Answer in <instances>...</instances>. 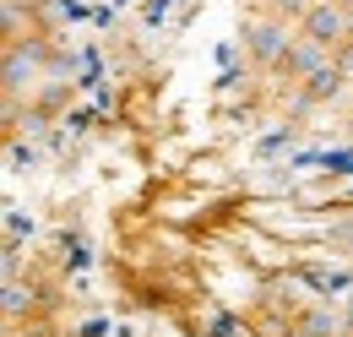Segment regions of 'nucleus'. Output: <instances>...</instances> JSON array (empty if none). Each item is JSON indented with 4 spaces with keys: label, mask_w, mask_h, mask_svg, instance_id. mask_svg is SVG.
<instances>
[{
    "label": "nucleus",
    "mask_w": 353,
    "mask_h": 337,
    "mask_svg": "<svg viewBox=\"0 0 353 337\" xmlns=\"http://www.w3.org/2000/svg\"><path fill=\"white\" fill-rule=\"evenodd\" d=\"M44 71H54V60H49V44H44V39L6 44V98H22V87H33Z\"/></svg>",
    "instance_id": "obj_1"
},
{
    "label": "nucleus",
    "mask_w": 353,
    "mask_h": 337,
    "mask_svg": "<svg viewBox=\"0 0 353 337\" xmlns=\"http://www.w3.org/2000/svg\"><path fill=\"white\" fill-rule=\"evenodd\" d=\"M348 17H353V11H343L337 0H315V6L305 11V22H299V33L315 39V44H326V49L337 55V49L348 44Z\"/></svg>",
    "instance_id": "obj_2"
},
{
    "label": "nucleus",
    "mask_w": 353,
    "mask_h": 337,
    "mask_svg": "<svg viewBox=\"0 0 353 337\" xmlns=\"http://www.w3.org/2000/svg\"><path fill=\"white\" fill-rule=\"evenodd\" d=\"M294 39H299V33H288L283 17H266V22H250V28H245V49H250L261 66H283L288 49H294Z\"/></svg>",
    "instance_id": "obj_3"
},
{
    "label": "nucleus",
    "mask_w": 353,
    "mask_h": 337,
    "mask_svg": "<svg viewBox=\"0 0 353 337\" xmlns=\"http://www.w3.org/2000/svg\"><path fill=\"white\" fill-rule=\"evenodd\" d=\"M332 60H337V55H332L326 44H315V39H305V33H299L283 66H288V77H305V82H310V77H315V71H326Z\"/></svg>",
    "instance_id": "obj_4"
},
{
    "label": "nucleus",
    "mask_w": 353,
    "mask_h": 337,
    "mask_svg": "<svg viewBox=\"0 0 353 337\" xmlns=\"http://www.w3.org/2000/svg\"><path fill=\"white\" fill-rule=\"evenodd\" d=\"M0 28H6V44H22V39H33V33H44L39 28V11L28 0H6L0 6Z\"/></svg>",
    "instance_id": "obj_5"
},
{
    "label": "nucleus",
    "mask_w": 353,
    "mask_h": 337,
    "mask_svg": "<svg viewBox=\"0 0 353 337\" xmlns=\"http://www.w3.org/2000/svg\"><path fill=\"white\" fill-rule=\"evenodd\" d=\"M337 93H343V66L332 60L326 71H315V77L305 82V104H321V98H337Z\"/></svg>",
    "instance_id": "obj_6"
},
{
    "label": "nucleus",
    "mask_w": 353,
    "mask_h": 337,
    "mask_svg": "<svg viewBox=\"0 0 353 337\" xmlns=\"http://www.w3.org/2000/svg\"><path fill=\"white\" fill-rule=\"evenodd\" d=\"M294 332H299V337H343V321H337V310H332V305H321V310H310Z\"/></svg>",
    "instance_id": "obj_7"
},
{
    "label": "nucleus",
    "mask_w": 353,
    "mask_h": 337,
    "mask_svg": "<svg viewBox=\"0 0 353 337\" xmlns=\"http://www.w3.org/2000/svg\"><path fill=\"white\" fill-rule=\"evenodd\" d=\"M315 0H272V17H283V22H305V11Z\"/></svg>",
    "instance_id": "obj_8"
},
{
    "label": "nucleus",
    "mask_w": 353,
    "mask_h": 337,
    "mask_svg": "<svg viewBox=\"0 0 353 337\" xmlns=\"http://www.w3.org/2000/svg\"><path fill=\"white\" fill-rule=\"evenodd\" d=\"M28 289H22V283H6V321H17V316H22V305H28Z\"/></svg>",
    "instance_id": "obj_9"
},
{
    "label": "nucleus",
    "mask_w": 353,
    "mask_h": 337,
    "mask_svg": "<svg viewBox=\"0 0 353 337\" xmlns=\"http://www.w3.org/2000/svg\"><path fill=\"white\" fill-rule=\"evenodd\" d=\"M11 158H17V168H33V158H39V153H33V147H11Z\"/></svg>",
    "instance_id": "obj_10"
},
{
    "label": "nucleus",
    "mask_w": 353,
    "mask_h": 337,
    "mask_svg": "<svg viewBox=\"0 0 353 337\" xmlns=\"http://www.w3.org/2000/svg\"><path fill=\"white\" fill-rule=\"evenodd\" d=\"M337 6H343V11H353V0H337Z\"/></svg>",
    "instance_id": "obj_11"
},
{
    "label": "nucleus",
    "mask_w": 353,
    "mask_h": 337,
    "mask_svg": "<svg viewBox=\"0 0 353 337\" xmlns=\"http://www.w3.org/2000/svg\"><path fill=\"white\" fill-rule=\"evenodd\" d=\"M348 44H353V17H348Z\"/></svg>",
    "instance_id": "obj_12"
},
{
    "label": "nucleus",
    "mask_w": 353,
    "mask_h": 337,
    "mask_svg": "<svg viewBox=\"0 0 353 337\" xmlns=\"http://www.w3.org/2000/svg\"><path fill=\"white\" fill-rule=\"evenodd\" d=\"M28 6H39V0H28Z\"/></svg>",
    "instance_id": "obj_13"
}]
</instances>
